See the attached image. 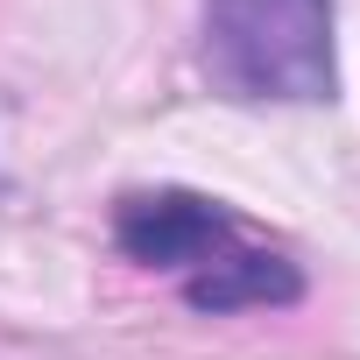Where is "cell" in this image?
<instances>
[{
	"label": "cell",
	"mask_w": 360,
	"mask_h": 360,
	"mask_svg": "<svg viewBox=\"0 0 360 360\" xmlns=\"http://www.w3.org/2000/svg\"><path fill=\"white\" fill-rule=\"evenodd\" d=\"M233 240H248L240 219H233L219 198H205V191L162 184V191H127V198L113 205V248H120L127 262H141V269L184 276V283H191L198 269H212Z\"/></svg>",
	"instance_id": "7a4b0ae2"
},
{
	"label": "cell",
	"mask_w": 360,
	"mask_h": 360,
	"mask_svg": "<svg viewBox=\"0 0 360 360\" xmlns=\"http://www.w3.org/2000/svg\"><path fill=\"white\" fill-rule=\"evenodd\" d=\"M332 0H198L205 71L233 99L311 106L332 99Z\"/></svg>",
	"instance_id": "6da1fadb"
},
{
	"label": "cell",
	"mask_w": 360,
	"mask_h": 360,
	"mask_svg": "<svg viewBox=\"0 0 360 360\" xmlns=\"http://www.w3.org/2000/svg\"><path fill=\"white\" fill-rule=\"evenodd\" d=\"M184 297H191V311H212V318H226V311H276V304H297L304 297V276H297L290 255L233 240L212 269H198L184 283Z\"/></svg>",
	"instance_id": "3957f363"
}]
</instances>
